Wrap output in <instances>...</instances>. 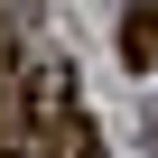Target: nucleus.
<instances>
[{
	"label": "nucleus",
	"instance_id": "1",
	"mask_svg": "<svg viewBox=\"0 0 158 158\" xmlns=\"http://www.w3.org/2000/svg\"><path fill=\"white\" fill-rule=\"evenodd\" d=\"M0 130H10V158H65V139L84 130V102H74V74L65 56H37L19 74L10 112H0Z\"/></svg>",
	"mask_w": 158,
	"mask_h": 158
},
{
	"label": "nucleus",
	"instance_id": "2",
	"mask_svg": "<svg viewBox=\"0 0 158 158\" xmlns=\"http://www.w3.org/2000/svg\"><path fill=\"white\" fill-rule=\"evenodd\" d=\"M121 65L130 74L158 65V0H130V10H121Z\"/></svg>",
	"mask_w": 158,
	"mask_h": 158
},
{
	"label": "nucleus",
	"instance_id": "3",
	"mask_svg": "<svg viewBox=\"0 0 158 158\" xmlns=\"http://www.w3.org/2000/svg\"><path fill=\"white\" fill-rule=\"evenodd\" d=\"M19 74H28V65H19V47H10V28H0V112H10V93H19Z\"/></svg>",
	"mask_w": 158,
	"mask_h": 158
}]
</instances>
